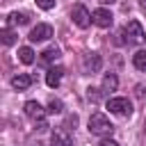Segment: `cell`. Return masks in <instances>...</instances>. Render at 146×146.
I'll list each match as a JSON object with an SVG mask.
<instances>
[{
	"label": "cell",
	"instance_id": "cell-1",
	"mask_svg": "<svg viewBox=\"0 0 146 146\" xmlns=\"http://www.w3.org/2000/svg\"><path fill=\"white\" fill-rule=\"evenodd\" d=\"M114 130V125L110 123V119L103 114V112H94L89 116V132L96 135V137H110Z\"/></svg>",
	"mask_w": 146,
	"mask_h": 146
},
{
	"label": "cell",
	"instance_id": "cell-2",
	"mask_svg": "<svg viewBox=\"0 0 146 146\" xmlns=\"http://www.w3.org/2000/svg\"><path fill=\"white\" fill-rule=\"evenodd\" d=\"M123 36H125V43H132V46H141L146 41V32L139 21H128L123 27Z\"/></svg>",
	"mask_w": 146,
	"mask_h": 146
},
{
	"label": "cell",
	"instance_id": "cell-3",
	"mask_svg": "<svg viewBox=\"0 0 146 146\" xmlns=\"http://www.w3.org/2000/svg\"><path fill=\"white\" fill-rule=\"evenodd\" d=\"M46 114H48V110H43L36 100H27V103H25V116H27L30 121L39 123V130H46V128H48V125H46Z\"/></svg>",
	"mask_w": 146,
	"mask_h": 146
},
{
	"label": "cell",
	"instance_id": "cell-4",
	"mask_svg": "<svg viewBox=\"0 0 146 146\" xmlns=\"http://www.w3.org/2000/svg\"><path fill=\"white\" fill-rule=\"evenodd\" d=\"M71 18H73V23H75L78 27H82V30H87V27L94 23V18H91V14H89V9H87L84 5H73Z\"/></svg>",
	"mask_w": 146,
	"mask_h": 146
},
{
	"label": "cell",
	"instance_id": "cell-5",
	"mask_svg": "<svg viewBox=\"0 0 146 146\" xmlns=\"http://www.w3.org/2000/svg\"><path fill=\"white\" fill-rule=\"evenodd\" d=\"M107 110H110L112 114H116V116H130L132 105H130L128 98H110V100H107Z\"/></svg>",
	"mask_w": 146,
	"mask_h": 146
},
{
	"label": "cell",
	"instance_id": "cell-6",
	"mask_svg": "<svg viewBox=\"0 0 146 146\" xmlns=\"http://www.w3.org/2000/svg\"><path fill=\"white\" fill-rule=\"evenodd\" d=\"M82 66H84V73H98L100 68H103V57L98 55V52H87L84 55V59H82Z\"/></svg>",
	"mask_w": 146,
	"mask_h": 146
},
{
	"label": "cell",
	"instance_id": "cell-7",
	"mask_svg": "<svg viewBox=\"0 0 146 146\" xmlns=\"http://www.w3.org/2000/svg\"><path fill=\"white\" fill-rule=\"evenodd\" d=\"M52 36V27L48 25V23H39L36 27H32V32H30V41H34V43H39V41H48Z\"/></svg>",
	"mask_w": 146,
	"mask_h": 146
},
{
	"label": "cell",
	"instance_id": "cell-8",
	"mask_svg": "<svg viewBox=\"0 0 146 146\" xmlns=\"http://www.w3.org/2000/svg\"><path fill=\"white\" fill-rule=\"evenodd\" d=\"M91 18H94V25H98V27H110V25H112V21H114L112 11H110V9H105V7H100V9L91 11Z\"/></svg>",
	"mask_w": 146,
	"mask_h": 146
},
{
	"label": "cell",
	"instance_id": "cell-9",
	"mask_svg": "<svg viewBox=\"0 0 146 146\" xmlns=\"http://www.w3.org/2000/svg\"><path fill=\"white\" fill-rule=\"evenodd\" d=\"M62 75H64V68H62V66H50V68H48V73H46V84H48L50 89L59 87Z\"/></svg>",
	"mask_w": 146,
	"mask_h": 146
},
{
	"label": "cell",
	"instance_id": "cell-10",
	"mask_svg": "<svg viewBox=\"0 0 146 146\" xmlns=\"http://www.w3.org/2000/svg\"><path fill=\"white\" fill-rule=\"evenodd\" d=\"M30 84H32V78H30L27 73H18V75L11 78V87H14L16 91H25Z\"/></svg>",
	"mask_w": 146,
	"mask_h": 146
},
{
	"label": "cell",
	"instance_id": "cell-11",
	"mask_svg": "<svg viewBox=\"0 0 146 146\" xmlns=\"http://www.w3.org/2000/svg\"><path fill=\"white\" fill-rule=\"evenodd\" d=\"M50 146H73V141L64 130H55L50 135Z\"/></svg>",
	"mask_w": 146,
	"mask_h": 146
},
{
	"label": "cell",
	"instance_id": "cell-12",
	"mask_svg": "<svg viewBox=\"0 0 146 146\" xmlns=\"http://www.w3.org/2000/svg\"><path fill=\"white\" fill-rule=\"evenodd\" d=\"M116 87H119V78H116L114 73H107V75L103 78V84H100L103 94H112V91H116Z\"/></svg>",
	"mask_w": 146,
	"mask_h": 146
},
{
	"label": "cell",
	"instance_id": "cell-13",
	"mask_svg": "<svg viewBox=\"0 0 146 146\" xmlns=\"http://www.w3.org/2000/svg\"><path fill=\"white\" fill-rule=\"evenodd\" d=\"M59 59V48H46L43 52H41V62L43 64H52V62H57Z\"/></svg>",
	"mask_w": 146,
	"mask_h": 146
},
{
	"label": "cell",
	"instance_id": "cell-14",
	"mask_svg": "<svg viewBox=\"0 0 146 146\" xmlns=\"http://www.w3.org/2000/svg\"><path fill=\"white\" fill-rule=\"evenodd\" d=\"M18 59H21L23 64H32V62H34V50H32L30 46L18 48Z\"/></svg>",
	"mask_w": 146,
	"mask_h": 146
},
{
	"label": "cell",
	"instance_id": "cell-15",
	"mask_svg": "<svg viewBox=\"0 0 146 146\" xmlns=\"http://www.w3.org/2000/svg\"><path fill=\"white\" fill-rule=\"evenodd\" d=\"M132 64L137 71H146V50H137L132 55Z\"/></svg>",
	"mask_w": 146,
	"mask_h": 146
},
{
	"label": "cell",
	"instance_id": "cell-16",
	"mask_svg": "<svg viewBox=\"0 0 146 146\" xmlns=\"http://www.w3.org/2000/svg\"><path fill=\"white\" fill-rule=\"evenodd\" d=\"M27 21H30V16L23 14V11H11L9 18H7V23H14V25H25Z\"/></svg>",
	"mask_w": 146,
	"mask_h": 146
},
{
	"label": "cell",
	"instance_id": "cell-17",
	"mask_svg": "<svg viewBox=\"0 0 146 146\" xmlns=\"http://www.w3.org/2000/svg\"><path fill=\"white\" fill-rule=\"evenodd\" d=\"M62 110H64V105H62L59 98H50L48 100V114H62Z\"/></svg>",
	"mask_w": 146,
	"mask_h": 146
},
{
	"label": "cell",
	"instance_id": "cell-18",
	"mask_svg": "<svg viewBox=\"0 0 146 146\" xmlns=\"http://www.w3.org/2000/svg\"><path fill=\"white\" fill-rule=\"evenodd\" d=\"M14 41H16V34H14L11 30L5 27V30H2V43H5V46H11Z\"/></svg>",
	"mask_w": 146,
	"mask_h": 146
},
{
	"label": "cell",
	"instance_id": "cell-19",
	"mask_svg": "<svg viewBox=\"0 0 146 146\" xmlns=\"http://www.w3.org/2000/svg\"><path fill=\"white\" fill-rule=\"evenodd\" d=\"M100 96H103V89H87V98H89L91 103H98Z\"/></svg>",
	"mask_w": 146,
	"mask_h": 146
},
{
	"label": "cell",
	"instance_id": "cell-20",
	"mask_svg": "<svg viewBox=\"0 0 146 146\" xmlns=\"http://www.w3.org/2000/svg\"><path fill=\"white\" fill-rule=\"evenodd\" d=\"M36 7H41V9H52L55 7V0H36Z\"/></svg>",
	"mask_w": 146,
	"mask_h": 146
},
{
	"label": "cell",
	"instance_id": "cell-21",
	"mask_svg": "<svg viewBox=\"0 0 146 146\" xmlns=\"http://www.w3.org/2000/svg\"><path fill=\"white\" fill-rule=\"evenodd\" d=\"M98 146H119V141H114V139H110V137H103V141H100Z\"/></svg>",
	"mask_w": 146,
	"mask_h": 146
},
{
	"label": "cell",
	"instance_id": "cell-22",
	"mask_svg": "<svg viewBox=\"0 0 146 146\" xmlns=\"http://www.w3.org/2000/svg\"><path fill=\"white\" fill-rule=\"evenodd\" d=\"M139 5H141V7H144V9H146V0H139Z\"/></svg>",
	"mask_w": 146,
	"mask_h": 146
},
{
	"label": "cell",
	"instance_id": "cell-23",
	"mask_svg": "<svg viewBox=\"0 0 146 146\" xmlns=\"http://www.w3.org/2000/svg\"><path fill=\"white\" fill-rule=\"evenodd\" d=\"M100 2H114V0H100Z\"/></svg>",
	"mask_w": 146,
	"mask_h": 146
}]
</instances>
